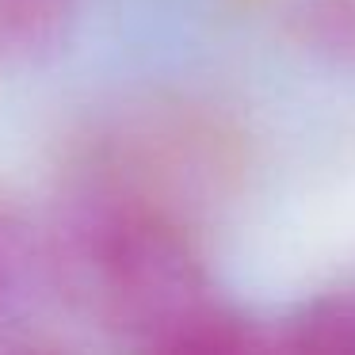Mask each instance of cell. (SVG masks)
<instances>
[{
  "instance_id": "cell-1",
  "label": "cell",
  "mask_w": 355,
  "mask_h": 355,
  "mask_svg": "<svg viewBox=\"0 0 355 355\" xmlns=\"http://www.w3.org/2000/svg\"><path fill=\"white\" fill-rule=\"evenodd\" d=\"M54 291L149 352L230 355L275 347L222 298L191 237L126 180L77 184L46 230Z\"/></svg>"
},
{
  "instance_id": "cell-2",
  "label": "cell",
  "mask_w": 355,
  "mask_h": 355,
  "mask_svg": "<svg viewBox=\"0 0 355 355\" xmlns=\"http://www.w3.org/2000/svg\"><path fill=\"white\" fill-rule=\"evenodd\" d=\"M46 294H54L46 230L0 195V332L24 324Z\"/></svg>"
},
{
  "instance_id": "cell-3",
  "label": "cell",
  "mask_w": 355,
  "mask_h": 355,
  "mask_svg": "<svg viewBox=\"0 0 355 355\" xmlns=\"http://www.w3.org/2000/svg\"><path fill=\"white\" fill-rule=\"evenodd\" d=\"M80 0H0V73H24L69 42Z\"/></svg>"
},
{
  "instance_id": "cell-4",
  "label": "cell",
  "mask_w": 355,
  "mask_h": 355,
  "mask_svg": "<svg viewBox=\"0 0 355 355\" xmlns=\"http://www.w3.org/2000/svg\"><path fill=\"white\" fill-rule=\"evenodd\" d=\"M275 347L294 352H355V291H332L306 302L279 324Z\"/></svg>"
}]
</instances>
